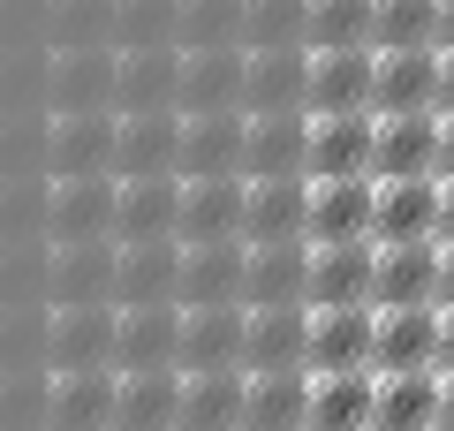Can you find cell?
Here are the masks:
<instances>
[{"label": "cell", "mask_w": 454, "mask_h": 431, "mask_svg": "<svg viewBox=\"0 0 454 431\" xmlns=\"http://www.w3.org/2000/svg\"><path fill=\"white\" fill-rule=\"evenodd\" d=\"M114 303H68L46 310V371H114Z\"/></svg>", "instance_id": "cell-1"}, {"label": "cell", "mask_w": 454, "mask_h": 431, "mask_svg": "<svg viewBox=\"0 0 454 431\" xmlns=\"http://www.w3.org/2000/svg\"><path fill=\"white\" fill-rule=\"evenodd\" d=\"M121 371H46V431H114Z\"/></svg>", "instance_id": "cell-2"}, {"label": "cell", "mask_w": 454, "mask_h": 431, "mask_svg": "<svg viewBox=\"0 0 454 431\" xmlns=\"http://www.w3.org/2000/svg\"><path fill=\"white\" fill-rule=\"evenodd\" d=\"M243 386L250 371H182L175 431H243Z\"/></svg>", "instance_id": "cell-3"}, {"label": "cell", "mask_w": 454, "mask_h": 431, "mask_svg": "<svg viewBox=\"0 0 454 431\" xmlns=\"http://www.w3.org/2000/svg\"><path fill=\"white\" fill-rule=\"evenodd\" d=\"M182 371H121L114 386V431H175Z\"/></svg>", "instance_id": "cell-4"}, {"label": "cell", "mask_w": 454, "mask_h": 431, "mask_svg": "<svg viewBox=\"0 0 454 431\" xmlns=\"http://www.w3.org/2000/svg\"><path fill=\"white\" fill-rule=\"evenodd\" d=\"M372 431H439V371H394V379H379Z\"/></svg>", "instance_id": "cell-5"}, {"label": "cell", "mask_w": 454, "mask_h": 431, "mask_svg": "<svg viewBox=\"0 0 454 431\" xmlns=\"http://www.w3.org/2000/svg\"><path fill=\"white\" fill-rule=\"evenodd\" d=\"M0 431H46V371H0Z\"/></svg>", "instance_id": "cell-6"}, {"label": "cell", "mask_w": 454, "mask_h": 431, "mask_svg": "<svg viewBox=\"0 0 454 431\" xmlns=\"http://www.w3.org/2000/svg\"><path fill=\"white\" fill-rule=\"evenodd\" d=\"M439 431H454V379H439Z\"/></svg>", "instance_id": "cell-7"}]
</instances>
